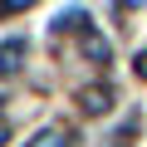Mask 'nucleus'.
I'll use <instances>...</instances> for the list:
<instances>
[{
    "label": "nucleus",
    "mask_w": 147,
    "mask_h": 147,
    "mask_svg": "<svg viewBox=\"0 0 147 147\" xmlns=\"http://www.w3.org/2000/svg\"><path fill=\"white\" fill-rule=\"evenodd\" d=\"M113 103H118V93H113L108 84H84V88H79V113H88V118H103Z\"/></svg>",
    "instance_id": "nucleus-1"
},
{
    "label": "nucleus",
    "mask_w": 147,
    "mask_h": 147,
    "mask_svg": "<svg viewBox=\"0 0 147 147\" xmlns=\"http://www.w3.org/2000/svg\"><path fill=\"white\" fill-rule=\"evenodd\" d=\"M74 142H79V137H74L69 123H49V127H39L30 137V147H74Z\"/></svg>",
    "instance_id": "nucleus-2"
},
{
    "label": "nucleus",
    "mask_w": 147,
    "mask_h": 147,
    "mask_svg": "<svg viewBox=\"0 0 147 147\" xmlns=\"http://www.w3.org/2000/svg\"><path fill=\"white\" fill-rule=\"evenodd\" d=\"M25 54H30V44H25V39H5V44H0V79H10V74H20Z\"/></svg>",
    "instance_id": "nucleus-3"
},
{
    "label": "nucleus",
    "mask_w": 147,
    "mask_h": 147,
    "mask_svg": "<svg viewBox=\"0 0 147 147\" xmlns=\"http://www.w3.org/2000/svg\"><path fill=\"white\" fill-rule=\"evenodd\" d=\"M79 49H84L88 64H108V59H113V49H108V39H103L98 30H84V34H79Z\"/></svg>",
    "instance_id": "nucleus-4"
},
{
    "label": "nucleus",
    "mask_w": 147,
    "mask_h": 147,
    "mask_svg": "<svg viewBox=\"0 0 147 147\" xmlns=\"http://www.w3.org/2000/svg\"><path fill=\"white\" fill-rule=\"evenodd\" d=\"M54 30H79V34H84V30H93V25H88V10H64Z\"/></svg>",
    "instance_id": "nucleus-5"
},
{
    "label": "nucleus",
    "mask_w": 147,
    "mask_h": 147,
    "mask_svg": "<svg viewBox=\"0 0 147 147\" xmlns=\"http://www.w3.org/2000/svg\"><path fill=\"white\" fill-rule=\"evenodd\" d=\"M30 10V0H10V5H0V20H5V15H25Z\"/></svg>",
    "instance_id": "nucleus-6"
},
{
    "label": "nucleus",
    "mask_w": 147,
    "mask_h": 147,
    "mask_svg": "<svg viewBox=\"0 0 147 147\" xmlns=\"http://www.w3.org/2000/svg\"><path fill=\"white\" fill-rule=\"evenodd\" d=\"M132 69H137V79H147V49H142V54L132 59Z\"/></svg>",
    "instance_id": "nucleus-7"
},
{
    "label": "nucleus",
    "mask_w": 147,
    "mask_h": 147,
    "mask_svg": "<svg viewBox=\"0 0 147 147\" xmlns=\"http://www.w3.org/2000/svg\"><path fill=\"white\" fill-rule=\"evenodd\" d=\"M5 142H10V123L0 118V147H5Z\"/></svg>",
    "instance_id": "nucleus-8"
},
{
    "label": "nucleus",
    "mask_w": 147,
    "mask_h": 147,
    "mask_svg": "<svg viewBox=\"0 0 147 147\" xmlns=\"http://www.w3.org/2000/svg\"><path fill=\"white\" fill-rule=\"evenodd\" d=\"M0 108H5V98H0Z\"/></svg>",
    "instance_id": "nucleus-9"
}]
</instances>
